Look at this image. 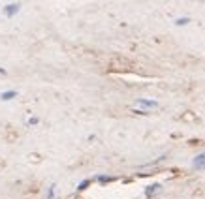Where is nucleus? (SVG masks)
Segmentation results:
<instances>
[{
    "label": "nucleus",
    "instance_id": "1",
    "mask_svg": "<svg viewBox=\"0 0 205 199\" xmlns=\"http://www.w3.org/2000/svg\"><path fill=\"white\" fill-rule=\"evenodd\" d=\"M192 165H194V169H205V152L198 154V156L192 160Z\"/></svg>",
    "mask_w": 205,
    "mask_h": 199
},
{
    "label": "nucleus",
    "instance_id": "2",
    "mask_svg": "<svg viewBox=\"0 0 205 199\" xmlns=\"http://www.w3.org/2000/svg\"><path fill=\"white\" fill-rule=\"evenodd\" d=\"M160 190H162V184H158V182H156V184H151V186H147V188H145V197L151 199L154 194H156V192H160Z\"/></svg>",
    "mask_w": 205,
    "mask_h": 199
},
{
    "label": "nucleus",
    "instance_id": "3",
    "mask_svg": "<svg viewBox=\"0 0 205 199\" xmlns=\"http://www.w3.org/2000/svg\"><path fill=\"white\" fill-rule=\"evenodd\" d=\"M19 9H21V6H19V4H8V6L4 8V13H6L8 17H13Z\"/></svg>",
    "mask_w": 205,
    "mask_h": 199
},
{
    "label": "nucleus",
    "instance_id": "4",
    "mask_svg": "<svg viewBox=\"0 0 205 199\" xmlns=\"http://www.w3.org/2000/svg\"><path fill=\"white\" fill-rule=\"evenodd\" d=\"M138 105H141V107H156L158 103H156L154 100H145V98H139V100H138Z\"/></svg>",
    "mask_w": 205,
    "mask_h": 199
},
{
    "label": "nucleus",
    "instance_id": "5",
    "mask_svg": "<svg viewBox=\"0 0 205 199\" xmlns=\"http://www.w3.org/2000/svg\"><path fill=\"white\" fill-rule=\"evenodd\" d=\"M15 96H17V92H15V90H6V92H2V96H0V98H2V102H9V100H13Z\"/></svg>",
    "mask_w": 205,
    "mask_h": 199
},
{
    "label": "nucleus",
    "instance_id": "6",
    "mask_svg": "<svg viewBox=\"0 0 205 199\" xmlns=\"http://www.w3.org/2000/svg\"><path fill=\"white\" fill-rule=\"evenodd\" d=\"M89 184H90V181H89V179H85V181H83V182L77 186V192H83V190H87V188H89Z\"/></svg>",
    "mask_w": 205,
    "mask_h": 199
},
{
    "label": "nucleus",
    "instance_id": "7",
    "mask_svg": "<svg viewBox=\"0 0 205 199\" xmlns=\"http://www.w3.org/2000/svg\"><path fill=\"white\" fill-rule=\"evenodd\" d=\"M188 23H190V19H188V17H181V19H177V21H175V24H179V26H181V24H188Z\"/></svg>",
    "mask_w": 205,
    "mask_h": 199
},
{
    "label": "nucleus",
    "instance_id": "8",
    "mask_svg": "<svg viewBox=\"0 0 205 199\" xmlns=\"http://www.w3.org/2000/svg\"><path fill=\"white\" fill-rule=\"evenodd\" d=\"M113 181H115V177H104V175L98 177V182H113Z\"/></svg>",
    "mask_w": 205,
    "mask_h": 199
},
{
    "label": "nucleus",
    "instance_id": "9",
    "mask_svg": "<svg viewBox=\"0 0 205 199\" xmlns=\"http://www.w3.org/2000/svg\"><path fill=\"white\" fill-rule=\"evenodd\" d=\"M28 124H38V118H36V117H34V118H30V120H28Z\"/></svg>",
    "mask_w": 205,
    "mask_h": 199
}]
</instances>
